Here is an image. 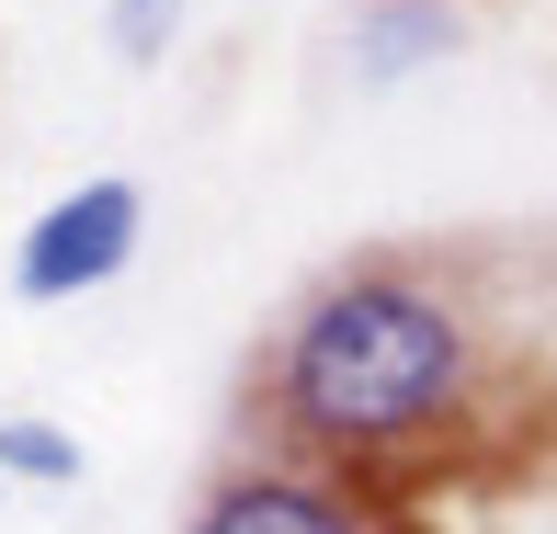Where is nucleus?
<instances>
[{
    "instance_id": "nucleus-5",
    "label": "nucleus",
    "mask_w": 557,
    "mask_h": 534,
    "mask_svg": "<svg viewBox=\"0 0 557 534\" xmlns=\"http://www.w3.org/2000/svg\"><path fill=\"white\" fill-rule=\"evenodd\" d=\"M91 477V444L58 421H0V489H81Z\"/></svg>"
},
{
    "instance_id": "nucleus-2",
    "label": "nucleus",
    "mask_w": 557,
    "mask_h": 534,
    "mask_svg": "<svg viewBox=\"0 0 557 534\" xmlns=\"http://www.w3.org/2000/svg\"><path fill=\"white\" fill-rule=\"evenodd\" d=\"M137 239H148V183L137 171H91L58 206H35V227L12 250V296L23 308H81V296H103L137 262Z\"/></svg>"
},
{
    "instance_id": "nucleus-1",
    "label": "nucleus",
    "mask_w": 557,
    "mask_h": 534,
    "mask_svg": "<svg viewBox=\"0 0 557 534\" xmlns=\"http://www.w3.org/2000/svg\"><path fill=\"white\" fill-rule=\"evenodd\" d=\"M478 341L467 296L444 285L410 250H352L331 262L262 341V375H250V410L273 421V444L308 455V467L375 477L398 455H433L478 398Z\"/></svg>"
},
{
    "instance_id": "nucleus-3",
    "label": "nucleus",
    "mask_w": 557,
    "mask_h": 534,
    "mask_svg": "<svg viewBox=\"0 0 557 534\" xmlns=\"http://www.w3.org/2000/svg\"><path fill=\"white\" fill-rule=\"evenodd\" d=\"M183 534H398L387 512L364 500V477L342 467H308V455H239L206 500H194Z\"/></svg>"
},
{
    "instance_id": "nucleus-4",
    "label": "nucleus",
    "mask_w": 557,
    "mask_h": 534,
    "mask_svg": "<svg viewBox=\"0 0 557 534\" xmlns=\"http://www.w3.org/2000/svg\"><path fill=\"white\" fill-rule=\"evenodd\" d=\"M444 58H467V0H352L342 69H352L364 91L421 80V69H444Z\"/></svg>"
},
{
    "instance_id": "nucleus-6",
    "label": "nucleus",
    "mask_w": 557,
    "mask_h": 534,
    "mask_svg": "<svg viewBox=\"0 0 557 534\" xmlns=\"http://www.w3.org/2000/svg\"><path fill=\"white\" fill-rule=\"evenodd\" d=\"M183 23H194V0H103V35H114L125 69H160L183 46Z\"/></svg>"
}]
</instances>
